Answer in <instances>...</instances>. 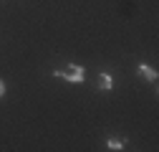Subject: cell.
I'll return each instance as SVG.
<instances>
[{"mask_svg":"<svg viewBox=\"0 0 159 152\" xmlns=\"http://www.w3.org/2000/svg\"><path fill=\"white\" fill-rule=\"evenodd\" d=\"M98 89H101V91H111V89H114L111 74H101V76H98Z\"/></svg>","mask_w":159,"mask_h":152,"instance_id":"cell-3","label":"cell"},{"mask_svg":"<svg viewBox=\"0 0 159 152\" xmlns=\"http://www.w3.org/2000/svg\"><path fill=\"white\" fill-rule=\"evenodd\" d=\"M136 74L142 76V79H147V81H152V84H157V79H159V74L149 66V64H139L136 66Z\"/></svg>","mask_w":159,"mask_h":152,"instance_id":"cell-2","label":"cell"},{"mask_svg":"<svg viewBox=\"0 0 159 152\" xmlns=\"http://www.w3.org/2000/svg\"><path fill=\"white\" fill-rule=\"evenodd\" d=\"M106 147H109V150H124V142L119 140V137H111V140L106 142Z\"/></svg>","mask_w":159,"mask_h":152,"instance_id":"cell-4","label":"cell"},{"mask_svg":"<svg viewBox=\"0 0 159 152\" xmlns=\"http://www.w3.org/2000/svg\"><path fill=\"white\" fill-rule=\"evenodd\" d=\"M53 76H56V79H63V81H71V84H81L86 79V69L84 66H76V64H68L63 69H56Z\"/></svg>","mask_w":159,"mask_h":152,"instance_id":"cell-1","label":"cell"},{"mask_svg":"<svg viewBox=\"0 0 159 152\" xmlns=\"http://www.w3.org/2000/svg\"><path fill=\"white\" fill-rule=\"evenodd\" d=\"M3 97H5V81L0 79V99H3Z\"/></svg>","mask_w":159,"mask_h":152,"instance_id":"cell-5","label":"cell"}]
</instances>
